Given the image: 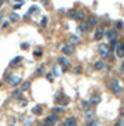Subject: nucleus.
I'll list each match as a JSON object with an SVG mask.
<instances>
[{"label":"nucleus","mask_w":124,"mask_h":126,"mask_svg":"<svg viewBox=\"0 0 124 126\" xmlns=\"http://www.w3.org/2000/svg\"><path fill=\"white\" fill-rule=\"evenodd\" d=\"M8 83H10L13 87H16V86H18V84L21 83V77H20V76H11V77H8Z\"/></svg>","instance_id":"1a4fd4ad"},{"label":"nucleus","mask_w":124,"mask_h":126,"mask_svg":"<svg viewBox=\"0 0 124 126\" xmlns=\"http://www.w3.org/2000/svg\"><path fill=\"white\" fill-rule=\"evenodd\" d=\"M33 55H35V56H41V55H42V52H41V50H35V52H33Z\"/></svg>","instance_id":"e433bc0d"},{"label":"nucleus","mask_w":124,"mask_h":126,"mask_svg":"<svg viewBox=\"0 0 124 126\" xmlns=\"http://www.w3.org/2000/svg\"><path fill=\"white\" fill-rule=\"evenodd\" d=\"M120 113H121V116H124V107L121 108V111H120Z\"/></svg>","instance_id":"ea45409f"},{"label":"nucleus","mask_w":124,"mask_h":126,"mask_svg":"<svg viewBox=\"0 0 124 126\" xmlns=\"http://www.w3.org/2000/svg\"><path fill=\"white\" fill-rule=\"evenodd\" d=\"M39 126H46V123H45V122H42V123H39Z\"/></svg>","instance_id":"79ce46f5"},{"label":"nucleus","mask_w":124,"mask_h":126,"mask_svg":"<svg viewBox=\"0 0 124 126\" xmlns=\"http://www.w3.org/2000/svg\"><path fill=\"white\" fill-rule=\"evenodd\" d=\"M89 102H91V105H98V104H100V102H102V97H100V94H92Z\"/></svg>","instance_id":"0eeeda50"},{"label":"nucleus","mask_w":124,"mask_h":126,"mask_svg":"<svg viewBox=\"0 0 124 126\" xmlns=\"http://www.w3.org/2000/svg\"><path fill=\"white\" fill-rule=\"evenodd\" d=\"M56 122H57V116H56L54 113L49 115L46 119H45V123H46V126H54V125H56Z\"/></svg>","instance_id":"423d86ee"},{"label":"nucleus","mask_w":124,"mask_h":126,"mask_svg":"<svg viewBox=\"0 0 124 126\" xmlns=\"http://www.w3.org/2000/svg\"><path fill=\"white\" fill-rule=\"evenodd\" d=\"M54 115H56V112H64V108H62V107H56V108H53V111H52Z\"/></svg>","instance_id":"c85d7f7f"},{"label":"nucleus","mask_w":124,"mask_h":126,"mask_svg":"<svg viewBox=\"0 0 124 126\" xmlns=\"http://www.w3.org/2000/svg\"><path fill=\"white\" fill-rule=\"evenodd\" d=\"M27 104H28V101H27L25 98H24V99H22V98L20 99V105H21V107H27Z\"/></svg>","instance_id":"2f4dec72"},{"label":"nucleus","mask_w":124,"mask_h":126,"mask_svg":"<svg viewBox=\"0 0 124 126\" xmlns=\"http://www.w3.org/2000/svg\"><path fill=\"white\" fill-rule=\"evenodd\" d=\"M105 36L110 41L112 45H114L117 42V31L116 30H107V31H105Z\"/></svg>","instance_id":"7ed1b4c3"},{"label":"nucleus","mask_w":124,"mask_h":126,"mask_svg":"<svg viewBox=\"0 0 124 126\" xmlns=\"http://www.w3.org/2000/svg\"><path fill=\"white\" fill-rule=\"evenodd\" d=\"M109 88H110V91L113 93V94L116 95H120L121 94V87H120V81L117 79H112L109 81Z\"/></svg>","instance_id":"f257e3e1"},{"label":"nucleus","mask_w":124,"mask_h":126,"mask_svg":"<svg viewBox=\"0 0 124 126\" xmlns=\"http://www.w3.org/2000/svg\"><path fill=\"white\" fill-rule=\"evenodd\" d=\"M79 42V38H78L77 35H71L70 36V45L73 46V45H75V44H78Z\"/></svg>","instance_id":"6ab92c4d"},{"label":"nucleus","mask_w":124,"mask_h":126,"mask_svg":"<svg viewBox=\"0 0 124 126\" xmlns=\"http://www.w3.org/2000/svg\"><path fill=\"white\" fill-rule=\"evenodd\" d=\"M110 49H114V50H116V55H117L119 58H124V42L117 41L113 46H110Z\"/></svg>","instance_id":"f03ea898"},{"label":"nucleus","mask_w":124,"mask_h":126,"mask_svg":"<svg viewBox=\"0 0 124 126\" xmlns=\"http://www.w3.org/2000/svg\"><path fill=\"white\" fill-rule=\"evenodd\" d=\"M59 63L64 67V69H63V72H66V70H67V67L70 66V60H68L66 56H60V58H59Z\"/></svg>","instance_id":"6e6552de"},{"label":"nucleus","mask_w":124,"mask_h":126,"mask_svg":"<svg viewBox=\"0 0 124 126\" xmlns=\"http://www.w3.org/2000/svg\"><path fill=\"white\" fill-rule=\"evenodd\" d=\"M87 22L89 24V27H98V18H96L95 16H89Z\"/></svg>","instance_id":"ddd939ff"},{"label":"nucleus","mask_w":124,"mask_h":126,"mask_svg":"<svg viewBox=\"0 0 124 126\" xmlns=\"http://www.w3.org/2000/svg\"><path fill=\"white\" fill-rule=\"evenodd\" d=\"M42 112H43V108H42L41 105H35V107L32 108V113H33V115H42Z\"/></svg>","instance_id":"2eb2a0df"},{"label":"nucleus","mask_w":124,"mask_h":126,"mask_svg":"<svg viewBox=\"0 0 124 126\" xmlns=\"http://www.w3.org/2000/svg\"><path fill=\"white\" fill-rule=\"evenodd\" d=\"M38 13H39V7L38 6H31L29 10H28V16L29 14H38Z\"/></svg>","instance_id":"a211bd4d"},{"label":"nucleus","mask_w":124,"mask_h":126,"mask_svg":"<svg viewBox=\"0 0 124 126\" xmlns=\"http://www.w3.org/2000/svg\"><path fill=\"white\" fill-rule=\"evenodd\" d=\"M93 67H95V70H102V69H105V63L102 60H98V62H95Z\"/></svg>","instance_id":"f3484780"},{"label":"nucleus","mask_w":124,"mask_h":126,"mask_svg":"<svg viewBox=\"0 0 124 126\" xmlns=\"http://www.w3.org/2000/svg\"><path fill=\"white\" fill-rule=\"evenodd\" d=\"M20 20V16L17 14V13H10V21H13V22H16Z\"/></svg>","instance_id":"5701e85b"},{"label":"nucleus","mask_w":124,"mask_h":126,"mask_svg":"<svg viewBox=\"0 0 124 126\" xmlns=\"http://www.w3.org/2000/svg\"><path fill=\"white\" fill-rule=\"evenodd\" d=\"M75 14H77V10H74V9H71V10L67 11V17L68 18H75Z\"/></svg>","instance_id":"4be33fe9"},{"label":"nucleus","mask_w":124,"mask_h":126,"mask_svg":"<svg viewBox=\"0 0 124 126\" xmlns=\"http://www.w3.org/2000/svg\"><path fill=\"white\" fill-rule=\"evenodd\" d=\"M81 107H82V109L89 111L91 109V102H89V101H82V102H81Z\"/></svg>","instance_id":"aec40b11"},{"label":"nucleus","mask_w":124,"mask_h":126,"mask_svg":"<svg viewBox=\"0 0 124 126\" xmlns=\"http://www.w3.org/2000/svg\"><path fill=\"white\" fill-rule=\"evenodd\" d=\"M98 49H99V55H100V58H102V59H105V58H107V56H109L110 46H109L107 44H100Z\"/></svg>","instance_id":"20e7f679"},{"label":"nucleus","mask_w":124,"mask_h":126,"mask_svg":"<svg viewBox=\"0 0 124 126\" xmlns=\"http://www.w3.org/2000/svg\"><path fill=\"white\" fill-rule=\"evenodd\" d=\"M81 32H88L91 30V27H89V24L87 22V21H82L81 24H79V28H78Z\"/></svg>","instance_id":"f8f14e48"},{"label":"nucleus","mask_w":124,"mask_h":126,"mask_svg":"<svg viewBox=\"0 0 124 126\" xmlns=\"http://www.w3.org/2000/svg\"><path fill=\"white\" fill-rule=\"evenodd\" d=\"M35 74H36V76H41V74H43V66H42V64H41V66H38V69H36Z\"/></svg>","instance_id":"b1692460"},{"label":"nucleus","mask_w":124,"mask_h":126,"mask_svg":"<svg viewBox=\"0 0 124 126\" xmlns=\"http://www.w3.org/2000/svg\"><path fill=\"white\" fill-rule=\"evenodd\" d=\"M8 24H10L8 21H4V22H3V28H6V27H8Z\"/></svg>","instance_id":"58836bf2"},{"label":"nucleus","mask_w":124,"mask_h":126,"mask_svg":"<svg viewBox=\"0 0 124 126\" xmlns=\"http://www.w3.org/2000/svg\"><path fill=\"white\" fill-rule=\"evenodd\" d=\"M121 70L124 72V60H123V63H121Z\"/></svg>","instance_id":"a19ab883"},{"label":"nucleus","mask_w":124,"mask_h":126,"mask_svg":"<svg viewBox=\"0 0 124 126\" xmlns=\"http://www.w3.org/2000/svg\"><path fill=\"white\" fill-rule=\"evenodd\" d=\"M62 52H63V55H73L74 53V48L71 46L70 44L68 45H64L62 48Z\"/></svg>","instance_id":"9d476101"},{"label":"nucleus","mask_w":124,"mask_h":126,"mask_svg":"<svg viewBox=\"0 0 124 126\" xmlns=\"http://www.w3.org/2000/svg\"><path fill=\"white\" fill-rule=\"evenodd\" d=\"M29 87H31V83H29V81H24V83H21V88H20V91H21V93H22V91H27Z\"/></svg>","instance_id":"dca6fc26"},{"label":"nucleus","mask_w":124,"mask_h":126,"mask_svg":"<svg viewBox=\"0 0 124 126\" xmlns=\"http://www.w3.org/2000/svg\"><path fill=\"white\" fill-rule=\"evenodd\" d=\"M1 6H3V1H0V7H1Z\"/></svg>","instance_id":"c03bdc74"},{"label":"nucleus","mask_w":124,"mask_h":126,"mask_svg":"<svg viewBox=\"0 0 124 126\" xmlns=\"http://www.w3.org/2000/svg\"><path fill=\"white\" fill-rule=\"evenodd\" d=\"M81 72H82V67H81V66H75V67L73 69V73H74V74H79Z\"/></svg>","instance_id":"bb28decb"},{"label":"nucleus","mask_w":124,"mask_h":126,"mask_svg":"<svg viewBox=\"0 0 124 126\" xmlns=\"http://www.w3.org/2000/svg\"><path fill=\"white\" fill-rule=\"evenodd\" d=\"M93 116H95V113H93L91 109L87 111V113H85V118H87V119H93Z\"/></svg>","instance_id":"393cba45"},{"label":"nucleus","mask_w":124,"mask_h":126,"mask_svg":"<svg viewBox=\"0 0 124 126\" xmlns=\"http://www.w3.org/2000/svg\"><path fill=\"white\" fill-rule=\"evenodd\" d=\"M63 126H78L77 119H75V118H67V119L64 121V125Z\"/></svg>","instance_id":"9b49d317"},{"label":"nucleus","mask_w":124,"mask_h":126,"mask_svg":"<svg viewBox=\"0 0 124 126\" xmlns=\"http://www.w3.org/2000/svg\"><path fill=\"white\" fill-rule=\"evenodd\" d=\"M20 94H21V91H20V90H14V91H13V98H17V97H20Z\"/></svg>","instance_id":"7c9ffc66"},{"label":"nucleus","mask_w":124,"mask_h":126,"mask_svg":"<svg viewBox=\"0 0 124 126\" xmlns=\"http://www.w3.org/2000/svg\"><path fill=\"white\" fill-rule=\"evenodd\" d=\"M11 126H14V125H11Z\"/></svg>","instance_id":"a18cd8bd"},{"label":"nucleus","mask_w":124,"mask_h":126,"mask_svg":"<svg viewBox=\"0 0 124 126\" xmlns=\"http://www.w3.org/2000/svg\"><path fill=\"white\" fill-rule=\"evenodd\" d=\"M28 48H29V45H28V44H27V42H25V44H22V45H21V49H24V50H27V49H28Z\"/></svg>","instance_id":"f704fd0d"},{"label":"nucleus","mask_w":124,"mask_h":126,"mask_svg":"<svg viewBox=\"0 0 124 126\" xmlns=\"http://www.w3.org/2000/svg\"><path fill=\"white\" fill-rule=\"evenodd\" d=\"M25 125H27V126H31L32 125V121H31V119H27V121H25Z\"/></svg>","instance_id":"4c0bfd02"},{"label":"nucleus","mask_w":124,"mask_h":126,"mask_svg":"<svg viewBox=\"0 0 124 126\" xmlns=\"http://www.w3.org/2000/svg\"><path fill=\"white\" fill-rule=\"evenodd\" d=\"M116 28H117V30H123L124 28L123 21H121V20H117V21H116Z\"/></svg>","instance_id":"a878e982"},{"label":"nucleus","mask_w":124,"mask_h":126,"mask_svg":"<svg viewBox=\"0 0 124 126\" xmlns=\"http://www.w3.org/2000/svg\"><path fill=\"white\" fill-rule=\"evenodd\" d=\"M21 59H22L21 56H16V58H14V59H13V60L10 62V66H11V67H13V66H17L18 63L21 62Z\"/></svg>","instance_id":"412c9836"},{"label":"nucleus","mask_w":124,"mask_h":126,"mask_svg":"<svg viewBox=\"0 0 124 126\" xmlns=\"http://www.w3.org/2000/svg\"><path fill=\"white\" fill-rule=\"evenodd\" d=\"M46 79L49 80L50 83H52V81H54V80H53V74H52V73H47V74H46Z\"/></svg>","instance_id":"72a5a7b5"},{"label":"nucleus","mask_w":124,"mask_h":126,"mask_svg":"<svg viewBox=\"0 0 124 126\" xmlns=\"http://www.w3.org/2000/svg\"><path fill=\"white\" fill-rule=\"evenodd\" d=\"M41 25H42V27H46L47 25V17H42V20H41Z\"/></svg>","instance_id":"c756f323"},{"label":"nucleus","mask_w":124,"mask_h":126,"mask_svg":"<svg viewBox=\"0 0 124 126\" xmlns=\"http://www.w3.org/2000/svg\"><path fill=\"white\" fill-rule=\"evenodd\" d=\"M85 17H87V14H85V11H84V10H78L77 14H75V18H77L78 21H81V22L85 20Z\"/></svg>","instance_id":"4468645a"},{"label":"nucleus","mask_w":124,"mask_h":126,"mask_svg":"<svg viewBox=\"0 0 124 126\" xmlns=\"http://www.w3.org/2000/svg\"><path fill=\"white\" fill-rule=\"evenodd\" d=\"M68 102H70V98H68V97H64L63 99H60V102H59V104H62V105H67Z\"/></svg>","instance_id":"cd10ccee"},{"label":"nucleus","mask_w":124,"mask_h":126,"mask_svg":"<svg viewBox=\"0 0 124 126\" xmlns=\"http://www.w3.org/2000/svg\"><path fill=\"white\" fill-rule=\"evenodd\" d=\"M103 36H105V28H103V27H100V25H98V27H96V31H95V36H93V38H95L96 41H100Z\"/></svg>","instance_id":"39448f33"},{"label":"nucleus","mask_w":124,"mask_h":126,"mask_svg":"<svg viewBox=\"0 0 124 126\" xmlns=\"http://www.w3.org/2000/svg\"><path fill=\"white\" fill-rule=\"evenodd\" d=\"M1 20H3V14L0 13V22H1Z\"/></svg>","instance_id":"37998d69"},{"label":"nucleus","mask_w":124,"mask_h":126,"mask_svg":"<svg viewBox=\"0 0 124 126\" xmlns=\"http://www.w3.org/2000/svg\"><path fill=\"white\" fill-rule=\"evenodd\" d=\"M123 123H124V121L121 119V121H117V122L114 123V126H123Z\"/></svg>","instance_id":"c9c22d12"},{"label":"nucleus","mask_w":124,"mask_h":126,"mask_svg":"<svg viewBox=\"0 0 124 126\" xmlns=\"http://www.w3.org/2000/svg\"><path fill=\"white\" fill-rule=\"evenodd\" d=\"M85 126H98V121H92V122H88Z\"/></svg>","instance_id":"473e14b6"},{"label":"nucleus","mask_w":124,"mask_h":126,"mask_svg":"<svg viewBox=\"0 0 124 126\" xmlns=\"http://www.w3.org/2000/svg\"><path fill=\"white\" fill-rule=\"evenodd\" d=\"M123 126H124V123H123Z\"/></svg>","instance_id":"49530a36"}]
</instances>
